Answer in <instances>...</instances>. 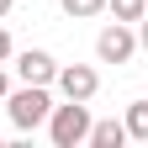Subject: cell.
<instances>
[{"instance_id": "8fae6325", "label": "cell", "mask_w": 148, "mask_h": 148, "mask_svg": "<svg viewBox=\"0 0 148 148\" xmlns=\"http://www.w3.org/2000/svg\"><path fill=\"white\" fill-rule=\"evenodd\" d=\"M132 27H138V48H143V53H148V11H143V16H138V21H132Z\"/></svg>"}, {"instance_id": "277c9868", "label": "cell", "mask_w": 148, "mask_h": 148, "mask_svg": "<svg viewBox=\"0 0 148 148\" xmlns=\"http://www.w3.org/2000/svg\"><path fill=\"white\" fill-rule=\"evenodd\" d=\"M58 95L64 101H95V90H101V74L90 69V64H58Z\"/></svg>"}, {"instance_id": "7c38bea8", "label": "cell", "mask_w": 148, "mask_h": 148, "mask_svg": "<svg viewBox=\"0 0 148 148\" xmlns=\"http://www.w3.org/2000/svg\"><path fill=\"white\" fill-rule=\"evenodd\" d=\"M5 95H11V79H5V64H0V106H5Z\"/></svg>"}, {"instance_id": "9c48e42d", "label": "cell", "mask_w": 148, "mask_h": 148, "mask_svg": "<svg viewBox=\"0 0 148 148\" xmlns=\"http://www.w3.org/2000/svg\"><path fill=\"white\" fill-rule=\"evenodd\" d=\"M106 11L116 16V21H138V16L148 11V0H106Z\"/></svg>"}, {"instance_id": "30bf717a", "label": "cell", "mask_w": 148, "mask_h": 148, "mask_svg": "<svg viewBox=\"0 0 148 148\" xmlns=\"http://www.w3.org/2000/svg\"><path fill=\"white\" fill-rule=\"evenodd\" d=\"M16 58V42H11V32H5V21H0V64H11Z\"/></svg>"}, {"instance_id": "52a82bcc", "label": "cell", "mask_w": 148, "mask_h": 148, "mask_svg": "<svg viewBox=\"0 0 148 148\" xmlns=\"http://www.w3.org/2000/svg\"><path fill=\"white\" fill-rule=\"evenodd\" d=\"M122 122H127V138H132V143H148V95L127 106V111H122Z\"/></svg>"}, {"instance_id": "4fadbf2b", "label": "cell", "mask_w": 148, "mask_h": 148, "mask_svg": "<svg viewBox=\"0 0 148 148\" xmlns=\"http://www.w3.org/2000/svg\"><path fill=\"white\" fill-rule=\"evenodd\" d=\"M11 5H16V0H0V21H5V16H11Z\"/></svg>"}, {"instance_id": "7a4b0ae2", "label": "cell", "mask_w": 148, "mask_h": 148, "mask_svg": "<svg viewBox=\"0 0 148 148\" xmlns=\"http://www.w3.org/2000/svg\"><path fill=\"white\" fill-rule=\"evenodd\" d=\"M90 101H64V106H53V116H48V138L53 148H79L90 143Z\"/></svg>"}, {"instance_id": "8992f818", "label": "cell", "mask_w": 148, "mask_h": 148, "mask_svg": "<svg viewBox=\"0 0 148 148\" xmlns=\"http://www.w3.org/2000/svg\"><path fill=\"white\" fill-rule=\"evenodd\" d=\"M122 143H132L127 138V122H116V116L90 122V148H122Z\"/></svg>"}, {"instance_id": "6da1fadb", "label": "cell", "mask_w": 148, "mask_h": 148, "mask_svg": "<svg viewBox=\"0 0 148 148\" xmlns=\"http://www.w3.org/2000/svg\"><path fill=\"white\" fill-rule=\"evenodd\" d=\"M5 116H11L16 132H37V127H48V116H53L48 85H16L11 95H5Z\"/></svg>"}, {"instance_id": "3957f363", "label": "cell", "mask_w": 148, "mask_h": 148, "mask_svg": "<svg viewBox=\"0 0 148 148\" xmlns=\"http://www.w3.org/2000/svg\"><path fill=\"white\" fill-rule=\"evenodd\" d=\"M132 53H138V27H132V21L101 27V37H95V58H101V64H127Z\"/></svg>"}, {"instance_id": "5b68a950", "label": "cell", "mask_w": 148, "mask_h": 148, "mask_svg": "<svg viewBox=\"0 0 148 148\" xmlns=\"http://www.w3.org/2000/svg\"><path fill=\"white\" fill-rule=\"evenodd\" d=\"M16 79H21V85H53V79H58V58L42 53V48L16 53Z\"/></svg>"}, {"instance_id": "ba28073f", "label": "cell", "mask_w": 148, "mask_h": 148, "mask_svg": "<svg viewBox=\"0 0 148 148\" xmlns=\"http://www.w3.org/2000/svg\"><path fill=\"white\" fill-rule=\"evenodd\" d=\"M64 16H74V21H90V16H101L106 11V0H58Z\"/></svg>"}]
</instances>
